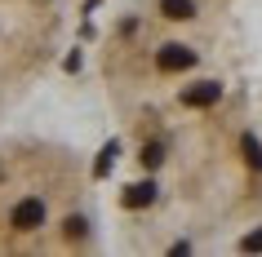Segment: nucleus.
Masks as SVG:
<instances>
[{"mask_svg": "<svg viewBox=\"0 0 262 257\" xmlns=\"http://www.w3.org/2000/svg\"><path fill=\"white\" fill-rule=\"evenodd\" d=\"M111 200L89 151L62 133L0 124V257L111 248Z\"/></svg>", "mask_w": 262, "mask_h": 257, "instance_id": "nucleus-1", "label": "nucleus"}, {"mask_svg": "<svg viewBox=\"0 0 262 257\" xmlns=\"http://www.w3.org/2000/svg\"><path fill=\"white\" fill-rule=\"evenodd\" d=\"M71 22V0H0V124L49 84Z\"/></svg>", "mask_w": 262, "mask_h": 257, "instance_id": "nucleus-2", "label": "nucleus"}]
</instances>
